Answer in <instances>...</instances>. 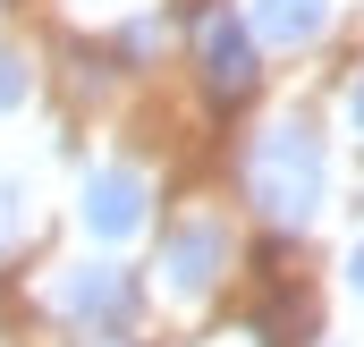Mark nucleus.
Here are the masks:
<instances>
[{
	"label": "nucleus",
	"mask_w": 364,
	"mask_h": 347,
	"mask_svg": "<svg viewBox=\"0 0 364 347\" xmlns=\"http://www.w3.org/2000/svg\"><path fill=\"white\" fill-rule=\"evenodd\" d=\"M348 119H356V127H364V77H356V85H348Z\"/></svg>",
	"instance_id": "9"
},
{
	"label": "nucleus",
	"mask_w": 364,
	"mask_h": 347,
	"mask_svg": "<svg viewBox=\"0 0 364 347\" xmlns=\"http://www.w3.org/2000/svg\"><path fill=\"white\" fill-rule=\"evenodd\" d=\"M322 26H331V0H255V34H263V43H288V51H296V43H314Z\"/></svg>",
	"instance_id": "6"
},
{
	"label": "nucleus",
	"mask_w": 364,
	"mask_h": 347,
	"mask_svg": "<svg viewBox=\"0 0 364 347\" xmlns=\"http://www.w3.org/2000/svg\"><path fill=\"white\" fill-rule=\"evenodd\" d=\"M51 305H60L68 322H127L136 288H127V271H119V262H77V271H60V279H51Z\"/></svg>",
	"instance_id": "5"
},
{
	"label": "nucleus",
	"mask_w": 364,
	"mask_h": 347,
	"mask_svg": "<svg viewBox=\"0 0 364 347\" xmlns=\"http://www.w3.org/2000/svg\"><path fill=\"white\" fill-rule=\"evenodd\" d=\"M220 271H229V229H220V220H186V229H170V246H161V288H170L178 305H195Z\"/></svg>",
	"instance_id": "3"
},
{
	"label": "nucleus",
	"mask_w": 364,
	"mask_h": 347,
	"mask_svg": "<svg viewBox=\"0 0 364 347\" xmlns=\"http://www.w3.org/2000/svg\"><path fill=\"white\" fill-rule=\"evenodd\" d=\"M77 220H85L93 237H136V229H144V178L127 170V161H102V170H85Z\"/></svg>",
	"instance_id": "4"
},
{
	"label": "nucleus",
	"mask_w": 364,
	"mask_h": 347,
	"mask_svg": "<svg viewBox=\"0 0 364 347\" xmlns=\"http://www.w3.org/2000/svg\"><path fill=\"white\" fill-rule=\"evenodd\" d=\"M17 102H26V60L0 51V110H17Z\"/></svg>",
	"instance_id": "8"
},
{
	"label": "nucleus",
	"mask_w": 364,
	"mask_h": 347,
	"mask_svg": "<svg viewBox=\"0 0 364 347\" xmlns=\"http://www.w3.org/2000/svg\"><path fill=\"white\" fill-rule=\"evenodd\" d=\"M17 229H26V186H17V178L0 170V246H9Z\"/></svg>",
	"instance_id": "7"
},
{
	"label": "nucleus",
	"mask_w": 364,
	"mask_h": 347,
	"mask_svg": "<svg viewBox=\"0 0 364 347\" xmlns=\"http://www.w3.org/2000/svg\"><path fill=\"white\" fill-rule=\"evenodd\" d=\"M195 60H203V85L220 93V102H246L255 93V17H237V9H203L195 17Z\"/></svg>",
	"instance_id": "2"
},
{
	"label": "nucleus",
	"mask_w": 364,
	"mask_h": 347,
	"mask_svg": "<svg viewBox=\"0 0 364 347\" xmlns=\"http://www.w3.org/2000/svg\"><path fill=\"white\" fill-rule=\"evenodd\" d=\"M348 288H356V297H364V246H356V255H348Z\"/></svg>",
	"instance_id": "10"
},
{
	"label": "nucleus",
	"mask_w": 364,
	"mask_h": 347,
	"mask_svg": "<svg viewBox=\"0 0 364 347\" xmlns=\"http://www.w3.org/2000/svg\"><path fill=\"white\" fill-rule=\"evenodd\" d=\"M322 186H331V161H322V136L305 119H272L246 153V195L263 203L272 229H314L322 220Z\"/></svg>",
	"instance_id": "1"
}]
</instances>
